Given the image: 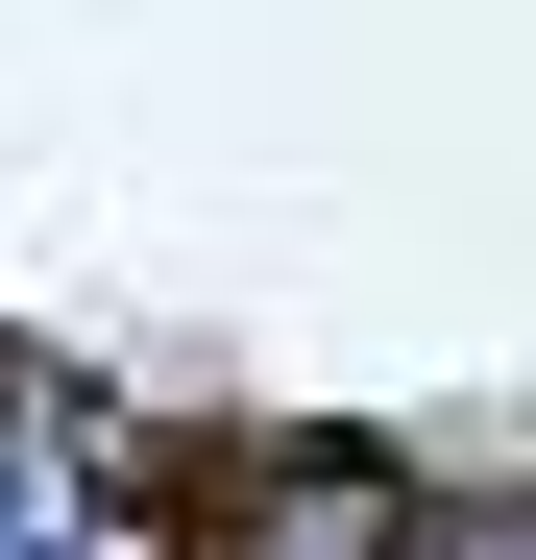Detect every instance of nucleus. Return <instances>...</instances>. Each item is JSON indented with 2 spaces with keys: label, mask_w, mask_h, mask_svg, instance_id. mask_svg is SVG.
Here are the masks:
<instances>
[{
  "label": "nucleus",
  "mask_w": 536,
  "mask_h": 560,
  "mask_svg": "<svg viewBox=\"0 0 536 560\" xmlns=\"http://www.w3.org/2000/svg\"><path fill=\"white\" fill-rule=\"evenodd\" d=\"M0 560H147V512H123L73 390H0Z\"/></svg>",
  "instance_id": "f257e3e1"
}]
</instances>
